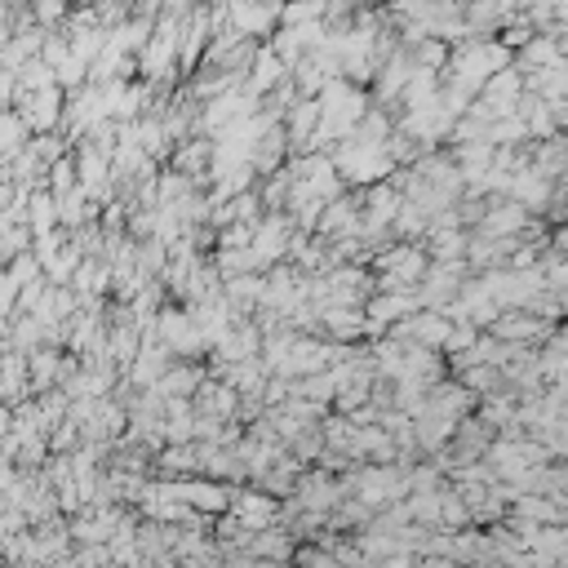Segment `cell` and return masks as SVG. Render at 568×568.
I'll use <instances>...</instances> for the list:
<instances>
[{
    "instance_id": "cell-1",
    "label": "cell",
    "mask_w": 568,
    "mask_h": 568,
    "mask_svg": "<svg viewBox=\"0 0 568 568\" xmlns=\"http://www.w3.org/2000/svg\"><path fill=\"white\" fill-rule=\"evenodd\" d=\"M232 27L240 32V36H262L275 18H280V10L275 5H267V0H232Z\"/></svg>"
},
{
    "instance_id": "cell-2",
    "label": "cell",
    "mask_w": 568,
    "mask_h": 568,
    "mask_svg": "<svg viewBox=\"0 0 568 568\" xmlns=\"http://www.w3.org/2000/svg\"><path fill=\"white\" fill-rule=\"evenodd\" d=\"M81 5H89V0H81Z\"/></svg>"
}]
</instances>
